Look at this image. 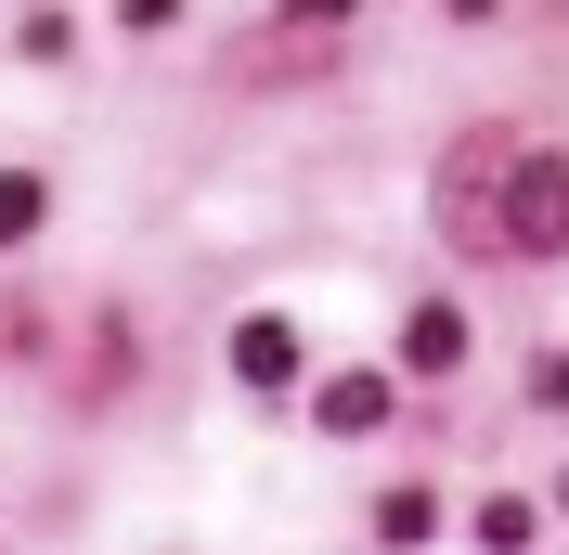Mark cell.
I'll use <instances>...</instances> for the list:
<instances>
[{"instance_id": "5", "label": "cell", "mask_w": 569, "mask_h": 555, "mask_svg": "<svg viewBox=\"0 0 569 555\" xmlns=\"http://www.w3.org/2000/svg\"><path fill=\"white\" fill-rule=\"evenodd\" d=\"M39 208H52V194H39L27 169H0V245H27V233H39Z\"/></svg>"}, {"instance_id": "6", "label": "cell", "mask_w": 569, "mask_h": 555, "mask_svg": "<svg viewBox=\"0 0 569 555\" xmlns=\"http://www.w3.org/2000/svg\"><path fill=\"white\" fill-rule=\"evenodd\" d=\"M298 13H311V27H337V13H350V0H298Z\"/></svg>"}, {"instance_id": "2", "label": "cell", "mask_w": 569, "mask_h": 555, "mask_svg": "<svg viewBox=\"0 0 569 555\" xmlns=\"http://www.w3.org/2000/svg\"><path fill=\"white\" fill-rule=\"evenodd\" d=\"M233 375H247V387H284V375H298V323H284V311L233 323Z\"/></svg>"}, {"instance_id": "4", "label": "cell", "mask_w": 569, "mask_h": 555, "mask_svg": "<svg viewBox=\"0 0 569 555\" xmlns=\"http://www.w3.org/2000/svg\"><path fill=\"white\" fill-rule=\"evenodd\" d=\"M401 362H415V375H453V362H466V323L440 311V297H427V311L401 323Z\"/></svg>"}, {"instance_id": "1", "label": "cell", "mask_w": 569, "mask_h": 555, "mask_svg": "<svg viewBox=\"0 0 569 555\" xmlns=\"http://www.w3.org/2000/svg\"><path fill=\"white\" fill-rule=\"evenodd\" d=\"M492 245H505V259H557V245H569V155H543V142H518V155H505Z\"/></svg>"}, {"instance_id": "3", "label": "cell", "mask_w": 569, "mask_h": 555, "mask_svg": "<svg viewBox=\"0 0 569 555\" xmlns=\"http://www.w3.org/2000/svg\"><path fill=\"white\" fill-rule=\"evenodd\" d=\"M323 426H337V440L389 426V375H323Z\"/></svg>"}]
</instances>
